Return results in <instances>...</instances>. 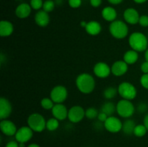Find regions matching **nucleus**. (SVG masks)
<instances>
[{
  "mask_svg": "<svg viewBox=\"0 0 148 147\" xmlns=\"http://www.w3.org/2000/svg\"><path fill=\"white\" fill-rule=\"evenodd\" d=\"M27 124L34 132L40 133L46 128V120L38 112L30 114L27 119Z\"/></svg>",
  "mask_w": 148,
  "mask_h": 147,
  "instance_id": "obj_4",
  "label": "nucleus"
},
{
  "mask_svg": "<svg viewBox=\"0 0 148 147\" xmlns=\"http://www.w3.org/2000/svg\"><path fill=\"white\" fill-rule=\"evenodd\" d=\"M75 84L78 90L85 95L92 93L95 87V79L88 73H82L78 75Z\"/></svg>",
  "mask_w": 148,
  "mask_h": 147,
  "instance_id": "obj_1",
  "label": "nucleus"
},
{
  "mask_svg": "<svg viewBox=\"0 0 148 147\" xmlns=\"http://www.w3.org/2000/svg\"><path fill=\"white\" fill-rule=\"evenodd\" d=\"M108 30L110 34L114 38L119 40L125 38L129 34V27L127 23L122 20H116L111 22L108 27Z\"/></svg>",
  "mask_w": 148,
  "mask_h": 147,
  "instance_id": "obj_3",
  "label": "nucleus"
},
{
  "mask_svg": "<svg viewBox=\"0 0 148 147\" xmlns=\"http://www.w3.org/2000/svg\"><path fill=\"white\" fill-rule=\"evenodd\" d=\"M90 4L92 7H99L102 4V0H90Z\"/></svg>",
  "mask_w": 148,
  "mask_h": 147,
  "instance_id": "obj_38",
  "label": "nucleus"
},
{
  "mask_svg": "<svg viewBox=\"0 0 148 147\" xmlns=\"http://www.w3.org/2000/svg\"><path fill=\"white\" fill-rule=\"evenodd\" d=\"M136 108L132 101L121 99L116 103V112L123 118H130L134 114Z\"/></svg>",
  "mask_w": 148,
  "mask_h": 147,
  "instance_id": "obj_5",
  "label": "nucleus"
},
{
  "mask_svg": "<svg viewBox=\"0 0 148 147\" xmlns=\"http://www.w3.org/2000/svg\"><path fill=\"white\" fill-rule=\"evenodd\" d=\"M100 111L106 113L108 117L112 116L116 112V105L111 101H107L101 105Z\"/></svg>",
  "mask_w": 148,
  "mask_h": 147,
  "instance_id": "obj_23",
  "label": "nucleus"
},
{
  "mask_svg": "<svg viewBox=\"0 0 148 147\" xmlns=\"http://www.w3.org/2000/svg\"><path fill=\"white\" fill-rule=\"evenodd\" d=\"M118 93L122 99L127 100H133L137 95V88L133 84L129 82H123L119 84Z\"/></svg>",
  "mask_w": 148,
  "mask_h": 147,
  "instance_id": "obj_6",
  "label": "nucleus"
},
{
  "mask_svg": "<svg viewBox=\"0 0 148 147\" xmlns=\"http://www.w3.org/2000/svg\"><path fill=\"white\" fill-rule=\"evenodd\" d=\"M55 1V4H56V5H58V6H61L62 4H63V0H54Z\"/></svg>",
  "mask_w": 148,
  "mask_h": 147,
  "instance_id": "obj_42",
  "label": "nucleus"
},
{
  "mask_svg": "<svg viewBox=\"0 0 148 147\" xmlns=\"http://www.w3.org/2000/svg\"><path fill=\"white\" fill-rule=\"evenodd\" d=\"M34 131L28 126H23L17 129V133L14 135L15 140L18 143H25L30 141L33 135Z\"/></svg>",
  "mask_w": 148,
  "mask_h": 147,
  "instance_id": "obj_10",
  "label": "nucleus"
},
{
  "mask_svg": "<svg viewBox=\"0 0 148 147\" xmlns=\"http://www.w3.org/2000/svg\"><path fill=\"white\" fill-rule=\"evenodd\" d=\"M27 147H40V146L37 144H31L29 146H27Z\"/></svg>",
  "mask_w": 148,
  "mask_h": 147,
  "instance_id": "obj_46",
  "label": "nucleus"
},
{
  "mask_svg": "<svg viewBox=\"0 0 148 147\" xmlns=\"http://www.w3.org/2000/svg\"><path fill=\"white\" fill-rule=\"evenodd\" d=\"M101 16L103 19L107 22H114V20H116L117 17V12L115 8L110 6L104 7L101 11Z\"/></svg>",
  "mask_w": 148,
  "mask_h": 147,
  "instance_id": "obj_20",
  "label": "nucleus"
},
{
  "mask_svg": "<svg viewBox=\"0 0 148 147\" xmlns=\"http://www.w3.org/2000/svg\"><path fill=\"white\" fill-rule=\"evenodd\" d=\"M68 97V91L63 85L55 86L50 92V98L55 104L63 103Z\"/></svg>",
  "mask_w": 148,
  "mask_h": 147,
  "instance_id": "obj_7",
  "label": "nucleus"
},
{
  "mask_svg": "<svg viewBox=\"0 0 148 147\" xmlns=\"http://www.w3.org/2000/svg\"><path fill=\"white\" fill-rule=\"evenodd\" d=\"M35 22L38 26L40 27H45L49 25L50 22V16L49 14L44 10H38L36 13L34 17Z\"/></svg>",
  "mask_w": 148,
  "mask_h": 147,
  "instance_id": "obj_17",
  "label": "nucleus"
},
{
  "mask_svg": "<svg viewBox=\"0 0 148 147\" xmlns=\"http://www.w3.org/2000/svg\"><path fill=\"white\" fill-rule=\"evenodd\" d=\"M124 21L127 24L134 25L136 24L139 23V20H140V15L139 14L138 11L136 9L130 7L124 10V14H123Z\"/></svg>",
  "mask_w": 148,
  "mask_h": 147,
  "instance_id": "obj_13",
  "label": "nucleus"
},
{
  "mask_svg": "<svg viewBox=\"0 0 148 147\" xmlns=\"http://www.w3.org/2000/svg\"><path fill=\"white\" fill-rule=\"evenodd\" d=\"M119 95L118 89L114 86H108L103 92V96L106 99H112Z\"/></svg>",
  "mask_w": 148,
  "mask_h": 147,
  "instance_id": "obj_25",
  "label": "nucleus"
},
{
  "mask_svg": "<svg viewBox=\"0 0 148 147\" xmlns=\"http://www.w3.org/2000/svg\"><path fill=\"white\" fill-rule=\"evenodd\" d=\"M68 111L69 110L63 103H59L55 104L51 110V113L53 118L62 121L68 118Z\"/></svg>",
  "mask_w": 148,
  "mask_h": 147,
  "instance_id": "obj_15",
  "label": "nucleus"
},
{
  "mask_svg": "<svg viewBox=\"0 0 148 147\" xmlns=\"http://www.w3.org/2000/svg\"><path fill=\"white\" fill-rule=\"evenodd\" d=\"M5 147H19V143L17 141H10L6 144Z\"/></svg>",
  "mask_w": 148,
  "mask_h": 147,
  "instance_id": "obj_39",
  "label": "nucleus"
},
{
  "mask_svg": "<svg viewBox=\"0 0 148 147\" xmlns=\"http://www.w3.org/2000/svg\"><path fill=\"white\" fill-rule=\"evenodd\" d=\"M108 118V116L106 115V114L100 111L99 114H98V118H97V119H98L99 121H101V122H103V123H104V122H105V121L106 120L107 118Z\"/></svg>",
  "mask_w": 148,
  "mask_h": 147,
  "instance_id": "obj_36",
  "label": "nucleus"
},
{
  "mask_svg": "<svg viewBox=\"0 0 148 147\" xmlns=\"http://www.w3.org/2000/svg\"><path fill=\"white\" fill-rule=\"evenodd\" d=\"M14 32V25L8 20L0 22V35L1 37H9Z\"/></svg>",
  "mask_w": 148,
  "mask_h": 147,
  "instance_id": "obj_21",
  "label": "nucleus"
},
{
  "mask_svg": "<svg viewBox=\"0 0 148 147\" xmlns=\"http://www.w3.org/2000/svg\"><path fill=\"white\" fill-rule=\"evenodd\" d=\"M110 4H114V5H118V4H121L124 0H107Z\"/></svg>",
  "mask_w": 148,
  "mask_h": 147,
  "instance_id": "obj_40",
  "label": "nucleus"
},
{
  "mask_svg": "<svg viewBox=\"0 0 148 147\" xmlns=\"http://www.w3.org/2000/svg\"><path fill=\"white\" fill-rule=\"evenodd\" d=\"M85 117V110L79 105L71 107L68 111V119L72 123H78Z\"/></svg>",
  "mask_w": 148,
  "mask_h": 147,
  "instance_id": "obj_8",
  "label": "nucleus"
},
{
  "mask_svg": "<svg viewBox=\"0 0 148 147\" xmlns=\"http://www.w3.org/2000/svg\"><path fill=\"white\" fill-rule=\"evenodd\" d=\"M69 7L73 9H77L82 4V0H68Z\"/></svg>",
  "mask_w": 148,
  "mask_h": 147,
  "instance_id": "obj_35",
  "label": "nucleus"
},
{
  "mask_svg": "<svg viewBox=\"0 0 148 147\" xmlns=\"http://www.w3.org/2000/svg\"><path fill=\"white\" fill-rule=\"evenodd\" d=\"M55 103L50 97H44L40 101V105L42 108L46 110H51L54 106Z\"/></svg>",
  "mask_w": 148,
  "mask_h": 147,
  "instance_id": "obj_28",
  "label": "nucleus"
},
{
  "mask_svg": "<svg viewBox=\"0 0 148 147\" xmlns=\"http://www.w3.org/2000/svg\"><path fill=\"white\" fill-rule=\"evenodd\" d=\"M140 82L143 88L148 89V74H143L140 77Z\"/></svg>",
  "mask_w": 148,
  "mask_h": 147,
  "instance_id": "obj_33",
  "label": "nucleus"
},
{
  "mask_svg": "<svg viewBox=\"0 0 148 147\" xmlns=\"http://www.w3.org/2000/svg\"><path fill=\"white\" fill-rule=\"evenodd\" d=\"M133 1L137 4H143V3L146 2L147 0H133Z\"/></svg>",
  "mask_w": 148,
  "mask_h": 147,
  "instance_id": "obj_43",
  "label": "nucleus"
},
{
  "mask_svg": "<svg viewBox=\"0 0 148 147\" xmlns=\"http://www.w3.org/2000/svg\"><path fill=\"white\" fill-rule=\"evenodd\" d=\"M98 114L99 112L94 107H90L85 110V118L89 120H95V118H98Z\"/></svg>",
  "mask_w": 148,
  "mask_h": 147,
  "instance_id": "obj_27",
  "label": "nucleus"
},
{
  "mask_svg": "<svg viewBox=\"0 0 148 147\" xmlns=\"http://www.w3.org/2000/svg\"><path fill=\"white\" fill-rule=\"evenodd\" d=\"M143 124H144V125L146 127L148 131V113L145 115L144 119H143Z\"/></svg>",
  "mask_w": 148,
  "mask_h": 147,
  "instance_id": "obj_41",
  "label": "nucleus"
},
{
  "mask_svg": "<svg viewBox=\"0 0 148 147\" xmlns=\"http://www.w3.org/2000/svg\"><path fill=\"white\" fill-rule=\"evenodd\" d=\"M17 1H21V0H17Z\"/></svg>",
  "mask_w": 148,
  "mask_h": 147,
  "instance_id": "obj_48",
  "label": "nucleus"
},
{
  "mask_svg": "<svg viewBox=\"0 0 148 147\" xmlns=\"http://www.w3.org/2000/svg\"><path fill=\"white\" fill-rule=\"evenodd\" d=\"M111 74L115 76H122L127 74L129 65L124 60L116 61L111 66Z\"/></svg>",
  "mask_w": 148,
  "mask_h": 147,
  "instance_id": "obj_12",
  "label": "nucleus"
},
{
  "mask_svg": "<svg viewBox=\"0 0 148 147\" xmlns=\"http://www.w3.org/2000/svg\"><path fill=\"white\" fill-rule=\"evenodd\" d=\"M140 69L143 74H148V61H145L140 66Z\"/></svg>",
  "mask_w": 148,
  "mask_h": 147,
  "instance_id": "obj_37",
  "label": "nucleus"
},
{
  "mask_svg": "<svg viewBox=\"0 0 148 147\" xmlns=\"http://www.w3.org/2000/svg\"><path fill=\"white\" fill-rule=\"evenodd\" d=\"M129 45L132 50L138 53L145 51L148 48V40L144 33L141 32H134L128 39Z\"/></svg>",
  "mask_w": 148,
  "mask_h": 147,
  "instance_id": "obj_2",
  "label": "nucleus"
},
{
  "mask_svg": "<svg viewBox=\"0 0 148 147\" xmlns=\"http://www.w3.org/2000/svg\"><path fill=\"white\" fill-rule=\"evenodd\" d=\"M123 122L117 117L112 115L107 118L104 122V128L107 131L112 133H116L122 130Z\"/></svg>",
  "mask_w": 148,
  "mask_h": 147,
  "instance_id": "obj_9",
  "label": "nucleus"
},
{
  "mask_svg": "<svg viewBox=\"0 0 148 147\" xmlns=\"http://www.w3.org/2000/svg\"><path fill=\"white\" fill-rule=\"evenodd\" d=\"M139 59V54L138 52L136 50L130 49L127 51L125 52L123 56V60L126 62L128 65H132L136 63V62Z\"/></svg>",
  "mask_w": 148,
  "mask_h": 147,
  "instance_id": "obj_22",
  "label": "nucleus"
},
{
  "mask_svg": "<svg viewBox=\"0 0 148 147\" xmlns=\"http://www.w3.org/2000/svg\"><path fill=\"white\" fill-rule=\"evenodd\" d=\"M59 127V120L55 118H51L46 120V129L49 131H55Z\"/></svg>",
  "mask_w": 148,
  "mask_h": 147,
  "instance_id": "obj_26",
  "label": "nucleus"
},
{
  "mask_svg": "<svg viewBox=\"0 0 148 147\" xmlns=\"http://www.w3.org/2000/svg\"><path fill=\"white\" fill-rule=\"evenodd\" d=\"M55 6H56V4H55V1L53 0H46V1L43 2V10H44L46 12L49 13L51 12L55 8Z\"/></svg>",
  "mask_w": 148,
  "mask_h": 147,
  "instance_id": "obj_30",
  "label": "nucleus"
},
{
  "mask_svg": "<svg viewBox=\"0 0 148 147\" xmlns=\"http://www.w3.org/2000/svg\"><path fill=\"white\" fill-rule=\"evenodd\" d=\"M43 2L44 1H43V0H30V5L33 10L38 11L43 8Z\"/></svg>",
  "mask_w": 148,
  "mask_h": 147,
  "instance_id": "obj_31",
  "label": "nucleus"
},
{
  "mask_svg": "<svg viewBox=\"0 0 148 147\" xmlns=\"http://www.w3.org/2000/svg\"><path fill=\"white\" fill-rule=\"evenodd\" d=\"M148 110V105L145 102H141L136 107V111L140 114L145 113Z\"/></svg>",
  "mask_w": 148,
  "mask_h": 147,
  "instance_id": "obj_32",
  "label": "nucleus"
},
{
  "mask_svg": "<svg viewBox=\"0 0 148 147\" xmlns=\"http://www.w3.org/2000/svg\"><path fill=\"white\" fill-rule=\"evenodd\" d=\"M0 129L1 133L7 136H12L17 133V128L15 124L10 120H1L0 122Z\"/></svg>",
  "mask_w": 148,
  "mask_h": 147,
  "instance_id": "obj_14",
  "label": "nucleus"
},
{
  "mask_svg": "<svg viewBox=\"0 0 148 147\" xmlns=\"http://www.w3.org/2000/svg\"><path fill=\"white\" fill-rule=\"evenodd\" d=\"M145 61H148V48L147 50L145 51Z\"/></svg>",
  "mask_w": 148,
  "mask_h": 147,
  "instance_id": "obj_45",
  "label": "nucleus"
},
{
  "mask_svg": "<svg viewBox=\"0 0 148 147\" xmlns=\"http://www.w3.org/2000/svg\"><path fill=\"white\" fill-rule=\"evenodd\" d=\"M138 24H140V25L143 27H148V15L143 14L140 16Z\"/></svg>",
  "mask_w": 148,
  "mask_h": 147,
  "instance_id": "obj_34",
  "label": "nucleus"
},
{
  "mask_svg": "<svg viewBox=\"0 0 148 147\" xmlns=\"http://www.w3.org/2000/svg\"><path fill=\"white\" fill-rule=\"evenodd\" d=\"M93 73L97 77L105 79L110 76L111 74V69L106 62L100 61L95 64L93 67Z\"/></svg>",
  "mask_w": 148,
  "mask_h": 147,
  "instance_id": "obj_11",
  "label": "nucleus"
},
{
  "mask_svg": "<svg viewBox=\"0 0 148 147\" xmlns=\"http://www.w3.org/2000/svg\"><path fill=\"white\" fill-rule=\"evenodd\" d=\"M87 22H85V21H81L80 22V26L82 27H83V28H85V27H86V25H87Z\"/></svg>",
  "mask_w": 148,
  "mask_h": 147,
  "instance_id": "obj_44",
  "label": "nucleus"
},
{
  "mask_svg": "<svg viewBox=\"0 0 148 147\" xmlns=\"http://www.w3.org/2000/svg\"><path fill=\"white\" fill-rule=\"evenodd\" d=\"M19 147H25V143H19Z\"/></svg>",
  "mask_w": 148,
  "mask_h": 147,
  "instance_id": "obj_47",
  "label": "nucleus"
},
{
  "mask_svg": "<svg viewBox=\"0 0 148 147\" xmlns=\"http://www.w3.org/2000/svg\"><path fill=\"white\" fill-rule=\"evenodd\" d=\"M136 122L135 121L133 120L130 119V118H127L124 122H123L122 125V130L124 134L126 135H130L132 134H134V130L136 126Z\"/></svg>",
  "mask_w": 148,
  "mask_h": 147,
  "instance_id": "obj_24",
  "label": "nucleus"
},
{
  "mask_svg": "<svg viewBox=\"0 0 148 147\" xmlns=\"http://www.w3.org/2000/svg\"><path fill=\"white\" fill-rule=\"evenodd\" d=\"M32 10L30 5L27 3H21L15 9L16 17L20 19H25L30 16Z\"/></svg>",
  "mask_w": 148,
  "mask_h": 147,
  "instance_id": "obj_18",
  "label": "nucleus"
},
{
  "mask_svg": "<svg viewBox=\"0 0 148 147\" xmlns=\"http://www.w3.org/2000/svg\"><path fill=\"white\" fill-rule=\"evenodd\" d=\"M147 131V129L144 124H139L135 126L134 130V135L137 137H143L146 135Z\"/></svg>",
  "mask_w": 148,
  "mask_h": 147,
  "instance_id": "obj_29",
  "label": "nucleus"
},
{
  "mask_svg": "<svg viewBox=\"0 0 148 147\" xmlns=\"http://www.w3.org/2000/svg\"><path fill=\"white\" fill-rule=\"evenodd\" d=\"M12 112V104L7 98H0V119H7Z\"/></svg>",
  "mask_w": 148,
  "mask_h": 147,
  "instance_id": "obj_16",
  "label": "nucleus"
},
{
  "mask_svg": "<svg viewBox=\"0 0 148 147\" xmlns=\"http://www.w3.org/2000/svg\"><path fill=\"white\" fill-rule=\"evenodd\" d=\"M85 31L88 35L92 36H96L101 33L102 30V26L99 22L96 20H91L87 23L85 28Z\"/></svg>",
  "mask_w": 148,
  "mask_h": 147,
  "instance_id": "obj_19",
  "label": "nucleus"
}]
</instances>
